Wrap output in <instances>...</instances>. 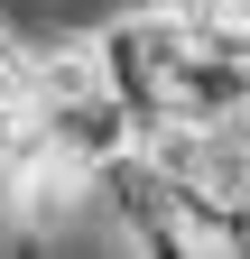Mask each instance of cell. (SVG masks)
<instances>
[{
	"label": "cell",
	"instance_id": "1",
	"mask_svg": "<svg viewBox=\"0 0 250 259\" xmlns=\"http://www.w3.org/2000/svg\"><path fill=\"white\" fill-rule=\"evenodd\" d=\"M84 93H102V56H93V28H28V83L19 102L65 111Z\"/></svg>",
	"mask_w": 250,
	"mask_h": 259
},
{
	"label": "cell",
	"instance_id": "2",
	"mask_svg": "<svg viewBox=\"0 0 250 259\" xmlns=\"http://www.w3.org/2000/svg\"><path fill=\"white\" fill-rule=\"evenodd\" d=\"M19 83H28V28L0 19V102H19Z\"/></svg>",
	"mask_w": 250,
	"mask_h": 259
}]
</instances>
